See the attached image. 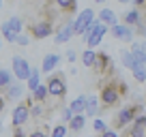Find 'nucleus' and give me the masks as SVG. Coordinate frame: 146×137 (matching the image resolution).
<instances>
[{"label": "nucleus", "instance_id": "obj_1", "mask_svg": "<svg viewBox=\"0 0 146 137\" xmlns=\"http://www.w3.org/2000/svg\"><path fill=\"white\" fill-rule=\"evenodd\" d=\"M97 88H99V94H97V99H99V116L108 109H114L118 103H123L129 96V86L125 84V79L116 71L101 77Z\"/></svg>", "mask_w": 146, "mask_h": 137}, {"label": "nucleus", "instance_id": "obj_2", "mask_svg": "<svg viewBox=\"0 0 146 137\" xmlns=\"http://www.w3.org/2000/svg\"><path fill=\"white\" fill-rule=\"evenodd\" d=\"M140 114H144V107L140 105V103H129V105L120 107L118 114L114 116V122H112V131H123V128H127L129 124L133 122V120L137 118Z\"/></svg>", "mask_w": 146, "mask_h": 137}, {"label": "nucleus", "instance_id": "obj_3", "mask_svg": "<svg viewBox=\"0 0 146 137\" xmlns=\"http://www.w3.org/2000/svg\"><path fill=\"white\" fill-rule=\"evenodd\" d=\"M45 88H47V96H52L56 101H62L67 96V77H64L62 71H54V73L47 75Z\"/></svg>", "mask_w": 146, "mask_h": 137}, {"label": "nucleus", "instance_id": "obj_4", "mask_svg": "<svg viewBox=\"0 0 146 137\" xmlns=\"http://www.w3.org/2000/svg\"><path fill=\"white\" fill-rule=\"evenodd\" d=\"M90 71L95 73L97 79L110 75L114 71V60H112V56H110L108 51H95V62H92Z\"/></svg>", "mask_w": 146, "mask_h": 137}, {"label": "nucleus", "instance_id": "obj_5", "mask_svg": "<svg viewBox=\"0 0 146 137\" xmlns=\"http://www.w3.org/2000/svg\"><path fill=\"white\" fill-rule=\"evenodd\" d=\"M92 24H95V11L88 7V9H84L78 17L73 19V37H82Z\"/></svg>", "mask_w": 146, "mask_h": 137}, {"label": "nucleus", "instance_id": "obj_6", "mask_svg": "<svg viewBox=\"0 0 146 137\" xmlns=\"http://www.w3.org/2000/svg\"><path fill=\"white\" fill-rule=\"evenodd\" d=\"M11 64H13V73H11V75H15V79H19V82H26V79L30 77L32 67H30V62H28L26 58H22V56H13Z\"/></svg>", "mask_w": 146, "mask_h": 137}, {"label": "nucleus", "instance_id": "obj_7", "mask_svg": "<svg viewBox=\"0 0 146 137\" xmlns=\"http://www.w3.org/2000/svg\"><path fill=\"white\" fill-rule=\"evenodd\" d=\"M30 120V109L24 101H19L17 105L13 107V114H11V124L13 126H26V122Z\"/></svg>", "mask_w": 146, "mask_h": 137}, {"label": "nucleus", "instance_id": "obj_8", "mask_svg": "<svg viewBox=\"0 0 146 137\" xmlns=\"http://www.w3.org/2000/svg\"><path fill=\"white\" fill-rule=\"evenodd\" d=\"M108 32H110L114 39H118V41H123V43H129V45L135 41V39H133V28H127V26H123V24L112 26Z\"/></svg>", "mask_w": 146, "mask_h": 137}, {"label": "nucleus", "instance_id": "obj_9", "mask_svg": "<svg viewBox=\"0 0 146 137\" xmlns=\"http://www.w3.org/2000/svg\"><path fill=\"white\" fill-rule=\"evenodd\" d=\"M54 32H56V37H54V43H56V45L67 43L69 39L73 37V19H67V22H64L58 30H54Z\"/></svg>", "mask_w": 146, "mask_h": 137}, {"label": "nucleus", "instance_id": "obj_10", "mask_svg": "<svg viewBox=\"0 0 146 137\" xmlns=\"http://www.w3.org/2000/svg\"><path fill=\"white\" fill-rule=\"evenodd\" d=\"M56 5V11L60 13V17H69L71 19L73 15L78 13V2L75 0H58V2H54Z\"/></svg>", "mask_w": 146, "mask_h": 137}, {"label": "nucleus", "instance_id": "obj_11", "mask_svg": "<svg viewBox=\"0 0 146 137\" xmlns=\"http://www.w3.org/2000/svg\"><path fill=\"white\" fill-rule=\"evenodd\" d=\"M60 64V56L58 54H47L45 58H43V62H41V73H45V75H50V73H54L56 71V67Z\"/></svg>", "mask_w": 146, "mask_h": 137}, {"label": "nucleus", "instance_id": "obj_12", "mask_svg": "<svg viewBox=\"0 0 146 137\" xmlns=\"http://www.w3.org/2000/svg\"><path fill=\"white\" fill-rule=\"evenodd\" d=\"M144 19V15L140 13L137 9H129L127 13L123 15V26H127V28H133V26H137V24Z\"/></svg>", "mask_w": 146, "mask_h": 137}, {"label": "nucleus", "instance_id": "obj_13", "mask_svg": "<svg viewBox=\"0 0 146 137\" xmlns=\"http://www.w3.org/2000/svg\"><path fill=\"white\" fill-rule=\"evenodd\" d=\"M99 24H103L105 28H112V26H116L118 24V17H116V13L112 9H101V13H99V19H97Z\"/></svg>", "mask_w": 146, "mask_h": 137}, {"label": "nucleus", "instance_id": "obj_14", "mask_svg": "<svg viewBox=\"0 0 146 137\" xmlns=\"http://www.w3.org/2000/svg\"><path fill=\"white\" fill-rule=\"evenodd\" d=\"M84 116H86V118H95V116H99V99H97V94L86 96V109H84Z\"/></svg>", "mask_w": 146, "mask_h": 137}, {"label": "nucleus", "instance_id": "obj_15", "mask_svg": "<svg viewBox=\"0 0 146 137\" xmlns=\"http://www.w3.org/2000/svg\"><path fill=\"white\" fill-rule=\"evenodd\" d=\"M22 94H24V86L22 84H11L9 88L5 90V101L9 103V101H17V99H22Z\"/></svg>", "mask_w": 146, "mask_h": 137}, {"label": "nucleus", "instance_id": "obj_16", "mask_svg": "<svg viewBox=\"0 0 146 137\" xmlns=\"http://www.w3.org/2000/svg\"><path fill=\"white\" fill-rule=\"evenodd\" d=\"M84 126H86V116H73L71 118V122L67 124V131L69 133H82L84 131Z\"/></svg>", "mask_w": 146, "mask_h": 137}, {"label": "nucleus", "instance_id": "obj_17", "mask_svg": "<svg viewBox=\"0 0 146 137\" xmlns=\"http://www.w3.org/2000/svg\"><path fill=\"white\" fill-rule=\"evenodd\" d=\"M28 96H30L32 105H35V103H47V88H45V84H39V88H36L35 92H28Z\"/></svg>", "mask_w": 146, "mask_h": 137}, {"label": "nucleus", "instance_id": "obj_18", "mask_svg": "<svg viewBox=\"0 0 146 137\" xmlns=\"http://www.w3.org/2000/svg\"><path fill=\"white\" fill-rule=\"evenodd\" d=\"M69 109H71L73 116H82L84 109H86V94H80L75 96V101H73L71 105H69Z\"/></svg>", "mask_w": 146, "mask_h": 137}, {"label": "nucleus", "instance_id": "obj_19", "mask_svg": "<svg viewBox=\"0 0 146 137\" xmlns=\"http://www.w3.org/2000/svg\"><path fill=\"white\" fill-rule=\"evenodd\" d=\"M39 84H41V71H39V68H32V71H30V77L26 79L28 92H35L36 88H39Z\"/></svg>", "mask_w": 146, "mask_h": 137}, {"label": "nucleus", "instance_id": "obj_20", "mask_svg": "<svg viewBox=\"0 0 146 137\" xmlns=\"http://www.w3.org/2000/svg\"><path fill=\"white\" fill-rule=\"evenodd\" d=\"M13 84V75L7 68H0V94H5V90Z\"/></svg>", "mask_w": 146, "mask_h": 137}, {"label": "nucleus", "instance_id": "obj_21", "mask_svg": "<svg viewBox=\"0 0 146 137\" xmlns=\"http://www.w3.org/2000/svg\"><path fill=\"white\" fill-rule=\"evenodd\" d=\"M7 26H9L11 32L17 37V34H22V32H24V19L22 17H11L9 22H7Z\"/></svg>", "mask_w": 146, "mask_h": 137}, {"label": "nucleus", "instance_id": "obj_22", "mask_svg": "<svg viewBox=\"0 0 146 137\" xmlns=\"http://www.w3.org/2000/svg\"><path fill=\"white\" fill-rule=\"evenodd\" d=\"M120 60H123V64L129 68V71H133V68L140 64V62H135V60H133V56H131V51H129V49H123V51H120Z\"/></svg>", "mask_w": 146, "mask_h": 137}, {"label": "nucleus", "instance_id": "obj_23", "mask_svg": "<svg viewBox=\"0 0 146 137\" xmlns=\"http://www.w3.org/2000/svg\"><path fill=\"white\" fill-rule=\"evenodd\" d=\"M131 73H133V77H135L137 84H144L146 82V67H144V64H137Z\"/></svg>", "mask_w": 146, "mask_h": 137}, {"label": "nucleus", "instance_id": "obj_24", "mask_svg": "<svg viewBox=\"0 0 146 137\" xmlns=\"http://www.w3.org/2000/svg\"><path fill=\"white\" fill-rule=\"evenodd\" d=\"M0 32H2V37H0V39H5L7 43H15V39H17V37H15L13 32H11V28L7 26V22L0 26Z\"/></svg>", "mask_w": 146, "mask_h": 137}, {"label": "nucleus", "instance_id": "obj_25", "mask_svg": "<svg viewBox=\"0 0 146 137\" xmlns=\"http://www.w3.org/2000/svg\"><path fill=\"white\" fill-rule=\"evenodd\" d=\"M92 62H95V49H84V54H82V64H84L86 68H90Z\"/></svg>", "mask_w": 146, "mask_h": 137}, {"label": "nucleus", "instance_id": "obj_26", "mask_svg": "<svg viewBox=\"0 0 146 137\" xmlns=\"http://www.w3.org/2000/svg\"><path fill=\"white\" fill-rule=\"evenodd\" d=\"M67 126H64V124H56L54 128H52V135L50 137H67Z\"/></svg>", "mask_w": 146, "mask_h": 137}, {"label": "nucleus", "instance_id": "obj_27", "mask_svg": "<svg viewBox=\"0 0 146 137\" xmlns=\"http://www.w3.org/2000/svg\"><path fill=\"white\" fill-rule=\"evenodd\" d=\"M50 135V128L43 124V126H39V128H35L32 133H28V137H47Z\"/></svg>", "mask_w": 146, "mask_h": 137}, {"label": "nucleus", "instance_id": "obj_28", "mask_svg": "<svg viewBox=\"0 0 146 137\" xmlns=\"http://www.w3.org/2000/svg\"><path fill=\"white\" fill-rule=\"evenodd\" d=\"M103 131H108V124H105L101 118H99V120H95V133H97V135H101Z\"/></svg>", "mask_w": 146, "mask_h": 137}, {"label": "nucleus", "instance_id": "obj_29", "mask_svg": "<svg viewBox=\"0 0 146 137\" xmlns=\"http://www.w3.org/2000/svg\"><path fill=\"white\" fill-rule=\"evenodd\" d=\"M71 118H73L71 109H69V107H62V122H60V124H64V126H67V124L71 122Z\"/></svg>", "mask_w": 146, "mask_h": 137}, {"label": "nucleus", "instance_id": "obj_30", "mask_svg": "<svg viewBox=\"0 0 146 137\" xmlns=\"http://www.w3.org/2000/svg\"><path fill=\"white\" fill-rule=\"evenodd\" d=\"M131 124H135V126H142V128H146V114H140L135 120H133Z\"/></svg>", "mask_w": 146, "mask_h": 137}, {"label": "nucleus", "instance_id": "obj_31", "mask_svg": "<svg viewBox=\"0 0 146 137\" xmlns=\"http://www.w3.org/2000/svg\"><path fill=\"white\" fill-rule=\"evenodd\" d=\"M15 43H17V45H28V43H30V39H28V34H17V39H15Z\"/></svg>", "mask_w": 146, "mask_h": 137}, {"label": "nucleus", "instance_id": "obj_32", "mask_svg": "<svg viewBox=\"0 0 146 137\" xmlns=\"http://www.w3.org/2000/svg\"><path fill=\"white\" fill-rule=\"evenodd\" d=\"M13 137H28V133L24 131V126H13Z\"/></svg>", "mask_w": 146, "mask_h": 137}, {"label": "nucleus", "instance_id": "obj_33", "mask_svg": "<svg viewBox=\"0 0 146 137\" xmlns=\"http://www.w3.org/2000/svg\"><path fill=\"white\" fill-rule=\"evenodd\" d=\"M97 137H120L116 131H112V128H108V131H103L101 135H97Z\"/></svg>", "mask_w": 146, "mask_h": 137}, {"label": "nucleus", "instance_id": "obj_34", "mask_svg": "<svg viewBox=\"0 0 146 137\" xmlns=\"http://www.w3.org/2000/svg\"><path fill=\"white\" fill-rule=\"evenodd\" d=\"M5 107H7V101H5V96L0 94V114H2V111H5Z\"/></svg>", "mask_w": 146, "mask_h": 137}, {"label": "nucleus", "instance_id": "obj_35", "mask_svg": "<svg viewBox=\"0 0 146 137\" xmlns=\"http://www.w3.org/2000/svg\"><path fill=\"white\" fill-rule=\"evenodd\" d=\"M75 58H78V56H75V51H69V54H67V60H69V62H75Z\"/></svg>", "mask_w": 146, "mask_h": 137}, {"label": "nucleus", "instance_id": "obj_36", "mask_svg": "<svg viewBox=\"0 0 146 137\" xmlns=\"http://www.w3.org/2000/svg\"><path fill=\"white\" fill-rule=\"evenodd\" d=\"M0 9H2V2H0Z\"/></svg>", "mask_w": 146, "mask_h": 137}, {"label": "nucleus", "instance_id": "obj_37", "mask_svg": "<svg viewBox=\"0 0 146 137\" xmlns=\"http://www.w3.org/2000/svg\"><path fill=\"white\" fill-rule=\"evenodd\" d=\"M0 45H2V39H0Z\"/></svg>", "mask_w": 146, "mask_h": 137}]
</instances>
